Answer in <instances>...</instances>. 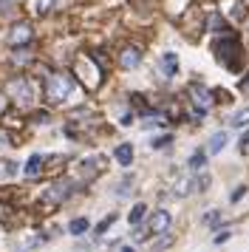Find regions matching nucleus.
Wrapping results in <instances>:
<instances>
[{
  "mask_svg": "<svg viewBox=\"0 0 249 252\" xmlns=\"http://www.w3.org/2000/svg\"><path fill=\"white\" fill-rule=\"evenodd\" d=\"M74 91V77L65 74V71H57V74H48V80H45V96H48V102H62L68 94Z\"/></svg>",
  "mask_w": 249,
  "mask_h": 252,
  "instance_id": "obj_1",
  "label": "nucleus"
},
{
  "mask_svg": "<svg viewBox=\"0 0 249 252\" xmlns=\"http://www.w3.org/2000/svg\"><path fill=\"white\" fill-rule=\"evenodd\" d=\"M238 54H241V43L238 37H221V43L215 46V57L218 63H224L226 68H238Z\"/></svg>",
  "mask_w": 249,
  "mask_h": 252,
  "instance_id": "obj_2",
  "label": "nucleus"
},
{
  "mask_svg": "<svg viewBox=\"0 0 249 252\" xmlns=\"http://www.w3.org/2000/svg\"><path fill=\"white\" fill-rule=\"evenodd\" d=\"M6 91H9V96H11V99H17V102H31V99H34L31 82L26 80V77H14V80H9Z\"/></svg>",
  "mask_w": 249,
  "mask_h": 252,
  "instance_id": "obj_3",
  "label": "nucleus"
},
{
  "mask_svg": "<svg viewBox=\"0 0 249 252\" xmlns=\"http://www.w3.org/2000/svg\"><path fill=\"white\" fill-rule=\"evenodd\" d=\"M190 96H192V102L198 105V111H201V114H207V111L213 108V102H215L213 91H210L207 85H201V82H192V85H190Z\"/></svg>",
  "mask_w": 249,
  "mask_h": 252,
  "instance_id": "obj_4",
  "label": "nucleus"
},
{
  "mask_svg": "<svg viewBox=\"0 0 249 252\" xmlns=\"http://www.w3.org/2000/svg\"><path fill=\"white\" fill-rule=\"evenodd\" d=\"M71 190H74V182H68V179H62V182H54L48 190L43 193L45 201H51V204H60V201H65L68 195H71Z\"/></svg>",
  "mask_w": 249,
  "mask_h": 252,
  "instance_id": "obj_5",
  "label": "nucleus"
},
{
  "mask_svg": "<svg viewBox=\"0 0 249 252\" xmlns=\"http://www.w3.org/2000/svg\"><path fill=\"white\" fill-rule=\"evenodd\" d=\"M31 37H34V32H31V26L29 23H17L14 26V29H11L9 32V37H6V40H9V46H26V43H31Z\"/></svg>",
  "mask_w": 249,
  "mask_h": 252,
  "instance_id": "obj_6",
  "label": "nucleus"
},
{
  "mask_svg": "<svg viewBox=\"0 0 249 252\" xmlns=\"http://www.w3.org/2000/svg\"><path fill=\"white\" fill-rule=\"evenodd\" d=\"M173 224V216H170L167 210H156L153 216H150V232L153 235H164Z\"/></svg>",
  "mask_w": 249,
  "mask_h": 252,
  "instance_id": "obj_7",
  "label": "nucleus"
},
{
  "mask_svg": "<svg viewBox=\"0 0 249 252\" xmlns=\"http://www.w3.org/2000/svg\"><path fill=\"white\" fill-rule=\"evenodd\" d=\"M226 142H229V133L226 130H215L210 136V142H207V153H221L226 148Z\"/></svg>",
  "mask_w": 249,
  "mask_h": 252,
  "instance_id": "obj_8",
  "label": "nucleus"
},
{
  "mask_svg": "<svg viewBox=\"0 0 249 252\" xmlns=\"http://www.w3.org/2000/svg\"><path fill=\"white\" fill-rule=\"evenodd\" d=\"M139 63H142V54H139V48H124L122 54H119V65H122V68H136V65H139Z\"/></svg>",
  "mask_w": 249,
  "mask_h": 252,
  "instance_id": "obj_9",
  "label": "nucleus"
},
{
  "mask_svg": "<svg viewBox=\"0 0 249 252\" xmlns=\"http://www.w3.org/2000/svg\"><path fill=\"white\" fill-rule=\"evenodd\" d=\"M43 161H45V156H40V153H34V156H29V161H26V167H23V173H26L29 179H34V176H40V170H43Z\"/></svg>",
  "mask_w": 249,
  "mask_h": 252,
  "instance_id": "obj_10",
  "label": "nucleus"
},
{
  "mask_svg": "<svg viewBox=\"0 0 249 252\" xmlns=\"http://www.w3.org/2000/svg\"><path fill=\"white\" fill-rule=\"evenodd\" d=\"M161 68H164L167 77H176V71H179V54L164 51V54H161Z\"/></svg>",
  "mask_w": 249,
  "mask_h": 252,
  "instance_id": "obj_11",
  "label": "nucleus"
},
{
  "mask_svg": "<svg viewBox=\"0 0 249 252\" xmlns=\"http://www.w3.org/2000/svg\"><path fill=\"white\" fill-rule=\"evenodd\" d=\"M113 156H116V161H119L122 167H130V161H133V145H119Z\"/></svg>",
  "mask_w": 249,
  "mask_h": 252,
  "instance_id": "obj_12",
  "label": "nucleus"
},
{
  "mask_svg": "<svg viewBox=\"0 0 249 252\" xmlns=\"http://www.w3.org/2000/svg\"><path fill=\"white\" fill-rule=\"evenodd\" d=\"M207 167V150H195L190 156V170L192 173H201Z\"/></svg>",
  "mask_w": 249,
  "mask_h": 252,
  "instance_id": "obj_13",
  "label": "nucleus"
},
{
  "mask_svg": "<svg viewBox=\"0 0 249 252\" xmlns=\"http://www.w3.org/2000/svg\"><path fill=\"white\" fill-rule=\"evenodd\" d=\"M229 125H232V127H249V108L235 111V114H232V119H229Z\"/></svg>",
  "mask_w": 249,
  "mask_h": 252,
  "instance_id": "obj_14",
  "label": "nucleus"
},
{
  "mask_svg": "<svg viewBox=\"0 0 249 252\" xmlns=\"http://www.w3.org/2000/svg\"><path fill=\"white\" fill-rule=\"evenodd\" d=\"M88 218H74V221H71V224H68V232H71V235H82V232H88Z\"/></svg>",
  "mask_w": 249,
  "mask_h": 252,
  "instance_id": "obj_15",
  "label": "nucleus"
},
{
  "mask_svg": "<svg viewBox=\"0 0 249 252\" xmlns=\"http://www.w3.org/2000/svg\"><path fill=\"white\" fill-rule=\"evenodd\" d=\"M190 190H195V179H179L176 187H173V193L176 195H187Z\"/></svg>",
  "mask_w": 249,
  "mask_h": 252,
  "instance_id": "obj_16",
  "label": "nucleus"
},
{
  "mask_svg": "<svg viewBox=\"0 0 249 252\" xmlns=\"http://www.w3.org/2000/svg\"><path fill=\"white\" fill-rule=\"evenodd\" d=\"M210 32H215V34H224L226 32V20L221 14H210Z\"/></svg>",
  "mask_w": 249,
  "mask_h": 252,
  "instance_id": "obj_17",
  "label": "nucleus"
},
{
  "mask_svg": "<svg viewBox=\"0 0 249 252\" xmlns=\"http://www.w3.org/2000/svg\"><path fill=\"white\" fill-rule=\"evenodd\" d=\"M145 213H147V207H145V204H133V210L127 213V221H130V224H139V221L145 218Z\"/></svg>",
  "mask_w": 249,
  "mask_h": 252,
  "instance_id": "obj_18",
  "label": "nucleus"
},
{
  "mask_svg": "<svg viewBox=\"0 0 249 252\" xmlns=\"http://www.w3.org/2000/svg\"><path fill=\"white\" fill-rule=\"evenodd\" d=\"M57 6V0H34V12L37 14H48Z\"/></svg>",
  "mask_w": 249,
  "mask_h": 252,
  "instance_id": "obj_19",
  "label": "nucleus"
},
{
  "mask_svg": "<svg viewBox=\"0 0 249 252\" xmlns=\"http://www.w3.org/2000/svg\"><path fill=\"white\" fill-rule=\"evenodd\" d=\"M170 142H173V136L167 133V136H158V139H153V142H150V148H153V150H164V148L170 145Z\"/></svg>",
  "mask_w": 249,
  "mask_h": 252,
  "instance_id": "obj_20",
  "label": "nucleus"
},
{
  "mask_svg": "<svg viewBox=\"0 0 249 252\" xmlns=\"http://www.w3.org/2000/svg\"><path fill=\"white\" fill-rule=\"evenodd\" d=\"M218 221H221V213H218V210H210V213L204 216V224H207V227H215Z\"/></svg>",
  "mask_w": 249,
  "mask_h": 252,
  "instance_id": "obj_21",
  "label": "nucleus"
},
{
  "mask_svg": "<svg viewBox=\"0 0 249 252\" xmlns=\"http://www.w3.org/2000/svg\"><path fill=\"white\" fill-rule=\"evenodd\" d=\"M113 221H116V216H108L105 221H99V227H96V235H102V232H105V229H108V227L113 224Z\"/></svg>",
  "mask_w": 249,
  "mask_h": 252,
  "instance_id": "obj_22",
  "label": "nucleus"
},
{
  "mask_svg": "<svg viewBox=\"0 0 249 252\" xmlns=\"http://www.w3.org/2000/svg\"><path fill=\"white\" fill-rule=\"evenodd\" d=\"M244 195H247V187H244V184H241V187H235V193L229 195V201H232V204H235V201H241V198H244Z\"/></svg>",
  "mask_w": 249,
  "mask_h": 252,
  "instance_id": "obj_23",
  "label": "nucleus"
},
{
  "mask_svg": "<svg viewBox=\"0 0 249 252\" xmlns=\"http://www.w3.org/2000/svg\"><path fill=\"white\" fill-rule=\"evenodd\" d=\"M3 167H6V176H14V173H17V164H14V161H6V164H3Z\"/></svg>",
  "mask_w": 249,
  "mask_h": 252,
  "instance_id": "obj_24",
  "label": "nucleus"
},
{
  "mask_svg": "<svg viewBox=\"0 0 249 252\" xmlns=\"http://www.w3.org/2000/svg\"><path fill=\"white\" fill-rule=\"evenodd\" d=\"M229 235H232V232H226V229H224V232H218V235H215V244H224V241H229Z\"/></svg>",
  "mask_w": 249,
  "mask_h": 252,
  "instance_id": "obj_25",
  "label": "nucleus"
},
{
  "mask_svg": "<svg viewBox=\"0 0 249 252\" xmlns=\"http://www.w3.org/2000/svg\"><path fill=\"white\" fill-rule=\"evenodd\" d=\"M170 241H173V238H170V235H167V238H161V241H158V244H153V252H158V250H164V247H167Z\"/></svg>",
  "mask_w": 249,
  "mask_h": 252,
  "instance_id": "obj_26",
  "label": "nucleus"
},
{
  "mask_svg": "<svg viewBox=\"0 0 249 252\" xmlns=\"http://www.w3.org/2000/svg\"><path fill=\"white\" fill-rule=\"evenodd\" d=\"M238 88H241L244 94H249V74H247V77H244L241 82H238Z\"/></svg>",
  "mask_w": 249,
  "mask_h": 252,
  "instance_id": "obj_27",
  "label": "nucleus"
},
{
  "mask_svg": "<svg viewBox=\"0 0 249 252\" xmlns=\"http://www.w3.org/2000/svg\"><path fill=\"white\" fill-rule=\"evenodd\" d=\"M3 145H9V136H6V133L0 130V148H3Z\"/></svg>",
  "mask_w": 249,
  "mask_h": 252,
  "instance_id": "obj_28",
  "label": "nucleus"
},
{
  "mask_svg": "<svg viewBox=\"0 0 249 252\" xmlns=\"http://www.w3.org/2000/svg\"><path fill=\"white\" fill-rule=\"evenodd\" d=\"M244 145H249V130L244 133V136H241V148H244Z\"/></svg>",
  "mask_w": 249,
  "mask_h": 252,
  "instance_id": "obj_29",
  "label": "nucleus"
},
{
  "mask_svg": "<svg viewBox=\"0 0 249 252\" xmlns=\"http://www.w3.org/2000/svg\"><path fill=\"white\" fill-rule=\"evenodd\" d=\"M3 111H6V96L0 94V114H3Z\"/></svg>",
  "mask_w": 249,
  "mask_h": 252,
  "instance_id": "obj_30",
  "label": "nucleus"
},
{
  "mask_svg": "<svg viewBox=\"0 0 249 252\" xmlns=\"http://www.w3.org/2000/svg\"><path fill=\"white\" fill-rule=\"evenodd\" d=\"M122 252H133V250H130V247H124V250H122Z\"/></svg>",
  "mask_w": 249,
  "mask_h": 252,
  "instance_id": "obj_31",
  "label": "nucleus"
},
{
  "mask_svg": "<svg viewBox=\"0 0 249 252\" xmlns=\"http://www.w3.org/2000/svg\"><path fill=\"white\" fill-rule=\"evenodd\" d=\"M0 173H3V170H0Z\"/></svg>",
  "mask_w": 249,
  "mask_h": 252,
  "instance_id": "obj_32",
  "label": "nucleus"
}]
</instances>
